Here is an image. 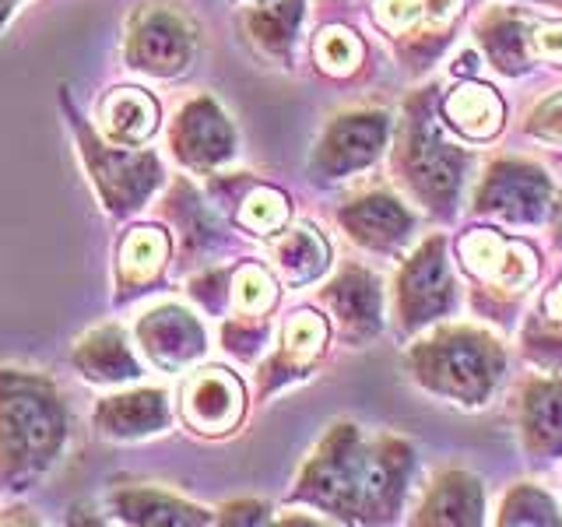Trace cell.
I'll list each match as a JSON object with an SVG mask.
<instances>
[{
    "instance_id": "6da1fadb",
    "label": "cell",
    "mask_w": 562,
    "mask_h": 527,
    "mask_svg": "<svg viewBox=\"0 0 562 527\" xmlns=\"http://www.w3.org/2000/svg\"><path fill=\"white\" fill-rule=\"evenodd\" d=\"M404 474H408V450L401 444L386 439L380 450H362L359 436L345 429L310 468L306 492L338 514L386 517L401 500Z\"/></svg>"
},
{
    "instance_id": "7a4b0ae2",
    "label": "cell",
    "mask_w": 562,
    "mask_h": 527,
    "mask_svg": "<svg viewBox=\"0 0 562 527\" xmlns=\"http://www.w3.org/2000/svg\"><path fill=\"white\" fill-rule=\"evenodd\" d=\"M415 369L432 391L482 404L503 373V351L479 330H443L415 351Z\"/></svg>"
},
{
    "instance_id": "3957f363",
    "label": "cell",
    "mask_w": 562,
    "mask_h": 527,
    "mask_svg": "<svg viewBox=\"0 0 562 527\" xmlns=\"http://www.w3.org/2000/svg\"><path fill=\"white\" fill-rule=\"evenodd\" d=\"M404 180L418 193L429 208H450L457 201V190H461V169H464V155L450 148L439 127L432 120L429 102L412 105V120H408V134H404Z\"/></svg>"
},
{
    "instance_id": "277c9868",
    "label": "cell",
    "mask_w": 562,
    "mask_h": 527,
    "mask_svg": "<svg viewBox=\"0 0 562 527\" xmlns=\"http://www.w3.org/2000/svg\"><path fill=\"white\" fill-rule=\"evenodd\" d=\"M60 439V412L53 397H43L25 383L0 394V457L14 461H46Z\"/></svg>"
},
{
    "instance_id": "5b68a950",
    "label": "cell",
    "mask_w": 562,
    "mask_h": 527,
    "mask_svg": "<svg viewBox=\"0 0 562 527\" xmlns=\"http://www.w3.org/2000/svg\"><path fill=\"white\" fill-rule=\"evenodd\" d=\"M552 201V183L527 162H499L479 190V211L509 222H541Z\"/></svg>"
},
{
    "instance_id": "8992f818",
    "label": "cell",
    "mask_w": 562,
    "mask_h": 527,
    "mask_svg": "<svg viewBox=\"0 0 562 527\" xmlns=\"http://www.w3.org/2000/svg\"><path fill=\"white\" fill-rule=\"evenodd\" d=\"M453 306V278L443 257V243L429 239L401 274V313L404 324L418 327Z\"/></svg>"
},
{
    "instance_id": "52a82bcc",
    "label": "cell",
    "mask_w": 562,
    "mask_h": 527,
    "mask_svg": "<svg viewBox=\"0 0 562 527\" xmlns=\"http://www.w3.org/2000/svg\"><path fill=\"white\" fill-rule=\"evenodd\" d=\"M383 141H386V116L380 113L341 116L324 137L321 155H316V169H324L327 176H345L351 169H362L380 155Z\"/></svg>"
},
{
    "instance_id": "ba28073f",
    "label": "cell",
    "mask_w": 562,
    "mask_h": 527,
    "mask_svg": "<svg viewBox=\"0 0 562 527\" xmlns=\"http://www.w3.org/2000/svg\"><path fill=\"white\" fill-rule=\"evenodd\" d=\"M193 53V35L176 14L155 11L140 18V25L134 29L131 40V57L137 67L155 70V75H176L180 67H187Z\"/></svg>"
},
{
    "instance_id": "9c48e42d",
    "label": "cell",
    "mask_w": 562,
    "mask_h": 527,
    "mask_svg": "<svg viewBox=\"0 0 562 527\" xmlns=\"http://www.w3.org/2000/svg\"><path fill=\"white\" fill-rule=\"evenodd\" d=\"M461 254L474 274H482L485 281H496L503 289H520L524 281L535 278V254L527 250V246L506 243L496 233H485V228L482 233H471L461 243Z\"/></svg>"
},
{
    "instance_id": "30bf717a",
    "label": "cell",
    "mask_w": 562,
    "mask_h": 527,
    "mask_svg": "<svg viewBox=\"0 0 562 527\" xmlns=\"http://www.w3.org/2000/svg\"><path fill=\"white\" fill-rule=\"evenodd\" d=\"M341 222L348 225V233L356 236L359 243L376 246V250L401 243L404 236H408V228H412V215H408V211H404L394 198H383V193H376V198H366V201H356L351 208H345L341 211Z\"/></svg>"
},
{
    "instance_id": "8fae6325",
    "label": "cell",
    "mask_w": 562,
    "mask_h": 527,
    "mask_svg": "<svg viewBox=\"0 0 562 527\" xmlns=\"http://www.w3.org/2000/svg\"><path fill=\"white\" fill-rule=\"evenodd\" d=\"M140 334H145V348L166 366L193 359L204 345V334L198 324H193V316L176 306L151 313L148 321L140 324Z\"/></svg>"
},
{
    "instance_id": "7c38bea8",
    "label": "cell",
    "mask_w": 562,
    "mask_h": 527,
    "mask_svg": "<svg viewBox=\"0 0 562 527\" xmlns=\"http://www.w3.org/2000/svg\"><path fill=\"white\" fill-rule=\"evenodd\" d=\"M327 299L351 334H369L380 327V285L373 274L351 268L334 281Z\"/></svg>"
},
{
    "instance_id": "4fadbf2b",
    "label": "cell",
    "mask_w": 562,
    "mask_h": 527,
    "mask_svg": "<svg viewBox=\"0 0 562 527\" xmlns=\"http://www.w3.org/2000/svg\"><path fill=\"white\" fill-rule=\"evenodd\" d=\"M180 120V145L193 162H218V158L233 152V131H228L225 116L211 102H193Z\"/></svg>"
},
{
    "instance_id": "5bb4252c",
    "label": "cell",
    "mask_w": 562,
    "mask_h": 527,
    "mask_svg": "<svg viewBox=\"0 0 562 527\" xmlns=\"http://www.w3.org/2000/svg\"><path fill=\"white\" fill-rule=\"evenodd\" d=\"M422 524H479L482 520V485L471 474L453 471L439 479L422 506Z\"/></svg>"
},
{
    "instance_id": "9a60e30c",
    "label": "cell",
    "mask_w": 562,
    "mask_h": 527,
    "mask_svg": "<svg viewBox=\"0 0 562 527\" xmlns=\"http://www.w3.org/2000/svg\"><path fill=\"white\" fill-rule=\"evenodd\" d=\"M524 429L527 447L538 453L562 450V383H538L524 401Z\"/></svg>"
},
{
    "instance_id": "2e32d148",
    "label": "cell",
    "mask_w": 562,
    "mask_h": 527,
    "mask_svg": "<svg viewBox=\"0 0 562 527\" xmlns=\"http://www.w3.org/2000/svg\"><path fill=\"white\" fill-rule=\"evenodd\" d=\"M187 415L190 422L207 429H222L239 415V386L222 373H204L190 383L187 391Z\"/></svg>"
},
{
    "instance_id": "e0dca14e",
    "label": "cell",
    "mask_w": 562,
    "mask_h": 527,
    "mask_svg": "<svg viewBox=\"0 0 562 527\" xmlns=\"http://www.w3.org/2000/svg\"><path fill=\"white\" fill-rule=\"evenodd\" d=\"M447 116L457 131H464L468 137H488L499 131L503 123V105L496 92H488L482 85H464L447 99Z\"/></svg>"
},
{
    "instance_id": "ac0fdd59",
    "label": "cell",
    "mask_w": 562,
    "mask_h": 527,
    "mask_svg": "<svg viewBox=\"0 0 562 527\" xmlns=\"http://www.w3.org/2000/svg\"><path fill=\"white\" fill-rule=\"evenodd\" d=\"M166 422V401L162 394H134L116 397L102 408V426L110 433H148V426H162Z\"/></svg>"
},
{
    "instance_id": "d6986e66",
    "label": "cell",
    "mask_w": 562,
    "mask_h": 527,
    "mask_svg": "<svg viewBox=\"0 0 562 527\" xmlns=\"http://www.w3.org/2000/svg\"><path fill=\"white\" fill-rule=\"evenodd\" d=\"M102 116H105V123H110L113 137L140 141V137H148L155 127V102L137 96L134 88H123V92H116L110 102H105Z\"/></svg>"
},
{
    "instance_id": "ffe728a7",
    "label": "cell",
    "mask_w": 562,
    "mask_h": 527,
    "mask_svg": "<svg viewBox=\"0 0 562 527\" xmlns=\"http://www.w3.org/2000/svg\"><path fill=\"white\" fill-rule=\"evenodd\" d=\"M278 264L289 274V281H310L324 271L327 246L313 228H295V233L278 243Z\"/></svg>"
},
{
    "instance_id": "44dd1931",
    "label": "cell",
    "mask_w": 562,
    "mask_h": 527,
    "mask_svg": "<svg viewBox=\"0 0 562 527\" xmlns=\"http://www.w3.org/2000/svg\"><path fill=\"white\" fill-rule=\"evenodd\" d=\"M485 46L506 75H517L527 60V49H531V32L520 18H496V25L485 29Z\"/></svg>"
},
{
    "instance_id": "7402d4cb",
    "label": "cell",
    "mask_w": 562,
    "mask_h": 527,
    "mask_svg": "<svg viewBox=\"0 0 562 527\" xmlns=\"http://www.w3.org/2000/svg\"><path fill=\"white\" fill-rule=\"evenodd\" d=\"M503 524H559V509L544 492L520 485L503 506Z\"/></svg>"
},
{
    "instance_id": "603a6c76",
    "label": "cell",
    "mask_w": 562,
    "mask_h": 527,
    "mask_svg": "<svg viewBox=\"0 0 562 527\" xmlns=\"http://www.w3.org/2000/svg\"><path fill=\"white\" fill-rule=\"evenodd\" d=\"M359 53L362 49L356 43V35H348L345 29H327L316 40V57H321V67L330 70V75H348L359 64Z\"/></svg>"
},
{
    "instance_id": "cb8c5ba5",
    "label": "cell",
    "mask_w": 562,
    "mask_h": 527,
    "mask_svg": "<svg viewBox=\"0 0 562 527\" xmlns=\"http://www.w3.org/2000/svg\"><path fill=\"white\" fill-rule=\"evenodd\" d=\"M243 222L250 228H260V233H268V228H278L285 222V201H281V193L274 190H257L250 201L243 208Z\"/></svg>"
},
{
    "instance_id": "d4e9b609",
    "label": "cell",
    "mask_w": 562,
    "mask_h": 527,
    "mask_svg": "<svg viewBox=\"0 0 562 527\" xmlns=\"http://www.w3.org/2000/svg\"><path fill=\"white\" fill-rule=\"evenodd\" d=\"M324 334H327V327H324L321 316L299 313V316H292V324L285 327V348L292 351V356H313V351L321 348Z\"/></svg>"
},
{
    "instance_id": "484cf974",
    "label": "cell",
    "mask_w": 562,
    "mask_h": 527,
    "mask_svg": "<svg viewBox=\"0 0 562 527\" xmlns=\"http://www.w3.org/2000/svg\"><path fill=\"white\" fill-rule=\"evenodd\" d=\"M274 299V285L271 278L260 268H243L236 278V303L239 310H263Z\"/></svg>"
},
{
    "instance_id": "4316f807",
    "label": "cell",
    "mask_w": 562,
    "mask_h": 527,
    "mask_svg": "<svg viewBox=\"0 0 562 527\" xmlns=\"http://www.w3.org/2000/svg\"><path fill=\"white\" fill-rule=\"evenodd\" d=\"M166 257V239L158 233H148V228H140V233L131 236L127 243V264H137V268H145V264H155Z\"/></svg>"
},
{
    "instance_id": "83f0119b",
    "label": "cell",
    "mask_w": 562,
    "mask_h": 527,
    "mask_svg": "<svg viewBox=\"0 0 562 527\" xmlns=\"http://www.w3.org/2000/svg\"><path fill=\"white\" fill-rule=\"evenodd\" d=\"M418 14H422V0H380V4H376L380 25L394 29V32L404 29V25H412Z\"/></svg>"
},
{
    "instance_id": "f1b7e54d",
    "label": "cell",
    "mask_w": 562,
    "mask_h": 527,
    "mask_svg": "<svg viewBox=\"0 0 562 527\" xmlns=\"http://www.w3.org/2000/svg\"><path fill=\"white\" fill-rule=\"evenodd\" d=\"M531 49L544 60H562V25H541L531 32Z\"/></svg>"
},
{
    "instance_id": "f546056e",
    "label": "cell",
    "mask_w": 562,
    "mask_h": 527,
    "mask_svg": "<svg viewBox=\"0 0 562 527\" xmlns=\"http://www.w3.org/2000/svg\"><path fill=\"white\" fill-rule=\"evenodd\" d=\"M538 127H544L549 134H562V99L549 102L544 110L538 113Z\"/></svg>"
},
{
    "instance_id": "4dcf8cb0",
    "label": "cell",
    "mask_w": 562,
    "mask_h": 527,
    "mask_svg": "<svg viewBox=\"0 0 562 527\" xmlns=\"http://www.w3.org/2000/svg\"><path fill=\"white\" fill-rule=\"evenodd\" d=\"M549 313L555 316V321H562V281H559V289L549 295Z\"/></svg>"
}]
</instances>
